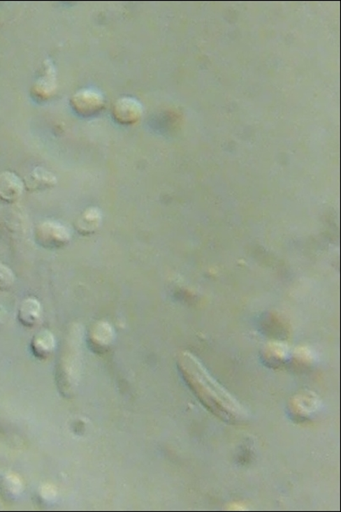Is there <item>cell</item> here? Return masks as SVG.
I'll return each instance as SVG.
<instances>
[{"instance_id": "6da1fadb", "label": "cell", "mask_w": 341, "mask_h": 512, "mask_svg": "<svg viewBox=\"0 0 341 512\" xmlns=\"http://www.w3.org/2000/svg\"><path fill=\"white\" fill-rule=\"evenodd\" d=\"M178 369L188 388L211 414L230 424L246 419L245 409L208 372L205 367L190 353H183L178 359Z\"/></svg>"}, {"instance_id": "7a4b0ae2", "label": "cell", "mask_w": 341, "mask_h": 512, "mask_svg": "<svg viewBox=\"0 0 341 512\" xmlns=\"http://www.w3.org/2000/svg\"><path fill=\"white\" fill-rule=\"evenodd\" d=\"M71 237L70 231L58 221H42L34 230L35 242L46 249L64 248L69 244Z\"/></svg>"}, {"instance_id": "3957f363", "label": "cell", "mask_w": 341, "mask_h": 512, "mask_svg": "<svg viewBox=\"0 0 341 512\" xmlns=\"http://www.w3.org/2000/svg\"><path fill=\"white\" fill-rule=\"evenodd\" d=\"M88 345L94 353H105L111 349L115 339V332L108 322L94 323L88 332Z\"/></svg>"}, {"instance_id": "277c9868", "label": "cell", "mask_w": 341, "mask_h": 512, "mask_svg": "<svg viewBox=\"0 0 341 512\" xmlns=\"http://www.w3.org/2000/svg\"><path fill=\"white\" fill-rule=\"evenodd\" d=\"M72 105L78 115L90 116L95 115L103 108L104 98L103 95L95 89H85L73 96Z\"/></svg>"}, {"instance_id": "5b68a950", "label": "cell", "mask_w": 341, "mask_h": 512, "mask_svg": "<svg viewBox=\"0 0 341 512\" xmlns=\"http://www.w3.org/2000/svg\"><path fill=\"white\" fill-rule=\"evenodd\" d=\"M319 407V402L312 394H298L289 402V414L293 419L301 422L308 420Z\"/></svg>"}, {"instance_id": "8992f818", "label": "cell", "mask_w": 341, "mask_h": 512, "mask_svg": "<svg viewBox=\"0 0 341 512\" xmlns=\"http://www.w3.org/2000/svg\"><path fill=\"white\" fill-rule=\"evenodd\" d=\"M24 189V182L13 172L0 173V200L13 204L22 197Z\"/></svg>"}, {"instance_id": "52a82bcc", "label": "cell", "mask_w": 341, "mask_h": 512, "mask_svg": "<svg viewBox=\"0 0 341 512\" xmlns=\"http://www.w3.org/2000/svg\"><path fill=\"white\" fill-rule=\"evenodd\" d=\"M143 108L136 99L124 97L117 101L113 108V115L117 122L131 124L138 121L142 116Z\"/></svg>"}, {"instance_id": "ba28073f", "label": "cell", "mask_w": 341, "mask_h": 512, "mask_svg": "<svg viewBox=\"0 0 341 512\" xmlns=\"http://www.w3.org/2000/svg\"><path fill=\"white\" fill-rule=\"evenodd\" d=\"M23 182L27 191L36 193V191L52 189L57 185V179L52 172L44 168L37 167L27 175L25 182Z\"/></svg>"}, {"instance_id": "9c48e42d", "label": "cell", "mask_w": 341, "mask_h": 512, "mask_svg": "<svg viewBox=\"0 0 341 512\" xmlns=\"http://www.w3.org/2000/svg\"><path fill=\"white\" fill-rule=\"evenodd\" d=\"M103 224V214L95 207H90L81 213L77 219L75 228L82 236L88 237L95 234Z\"/></svg>"}, {"instance_id": "30bf717a", "label": "cell", "mask_w": 341, "mask_h": 512, "mask_svg": "<svg viewBox=\"0 0 341 512\" xmlns=\"http://www.w3.org/2000/svg\"><path fill=\"white\" fill-rule=\"evenodd\" d=\"M17 318L23 326H36L42 318V307L38 300L29 297L22 300L18 309Z\"/></svg>"}, {"instance_id": "8fae6325", "label": "cell", "mask_w": 341, "mask_h": 512, "mask_svg": "<svg viewBox=\"0 0 341 512\" xmlns=\"http://www.w3.org/2000/svg\"><path fill=\"white\" fill-rule=\"evenodd\" d=\"M57 342L54 335L49 330L38 332L31 342V350L38 359H47L56 350Z\"/></svg>"}, {"instance_id": "7c38bea8", "label": "cell", "mask_w": 341, "mask_h": 512, "mask_svg": "<svg viewBox=\"0 0 341 512\" xmlns=\"http://www.w3.org/2000/svg\"><path fill=\"white\" fill-rule=\"evenodd\" d=\"M288 347L280 342L268 344L264 351V359L266 365L272 368H280L284 366L289 358Z\"/></svg>"}, {"instance_id": "4fadbf2b", "label": "cell", "mask_w": 341, "mask_h": 512, "mask_svg": "<svg viewBox=\"0 0 341 512\" xmlns=\"http://www.w3.org/2000/svg\"><path fill=\"white\" fill-rule=\"evenodd\" d=\"M15 282V275L7 265L0 263V291H7Z\"/></svg>"}, {"instance_id": "5bb4252c", "label": "cell", "mask_w": 341, "mask_h": 512, "mask_svg": "<svg viewBox=\"0 0 341 512\" xmlns=\"http://www.w3.org/2000/svg\"><path fill=\"white\" fill-rule=\"evenodd\" d=\"M293 363L299 368H307L312 363V356L307 349H299L293 356Z\"/></svg>"}]
</instances>
